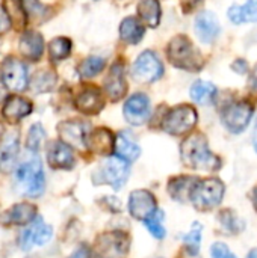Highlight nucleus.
<instances>
[{
    "label": "nucleus",
    "mask_w": 257,
    "mask_h": 258,
    "mask_svg": "<svg viewBox=\"0 0 257 258\" xmlns=\"http://www.w3.org/2000/svg\"><path fill=\"white\" fill-rule=\"evenodd\" d=\"M201 233H203V227L198 222H194L191 231L183 237L185 242V248L189 252V255L195 257L200 252V243H201Z\"/></svg>",
    "instance_id": "32"
},
{
    "label": "nucleus",
    "mask_w": 257,
    "mask_h": 258,
    "mask_svg": "<svg viewBox=\"0 0 257 258\" xmlns=\"http://www.w3.org/2000/svg\"><path fill=\"white\" fill-rule=\"evenodd\" d=\"M20 53L23 54V57L35 62L42 56L44 51V39L39 33L33 32V30H27L21 38H20V44H18Z\"/></svg>",
    "instance_id": "22"
},
{
    "label": "nucleus",
    "mask_w": 257,
    "mask_h": 258,
    "mask_svg": "<svg viewBox=\"0 0 257 258\" xmlns=\"http://www.w3.org/2000/svg\"><path fill=\"white\" fill-rule=\"evenodd\" d=\"M230 252L232 251L229 249V246L226 243H221V242H217V243H214L211 246V255H212V258L223 257V255H227Z\"/></svg>",
    "instance_id": "39"
},
{
    "label": "nucleus",
    "mask_w": 257,
    "mask_h": 258,
    "mask_svg": "<svg viewBox=\"0 0 257 258\" xmlns=\"http://www.w3.org/2000/svg\"><path fill=\"white\" fill-rule=\"evenodd\" d=\"M248 89L253 95L257 97V67L251 71L250 74V79H248Z\"/></svg>",
    "instance_id": "44"
},
{
    "label": "nucleus",
    "mask_w": 257,
    "mask_h": 258,
    "mask_svg": "<svg viewBox=\"0 0 257 258\" xmlns=\"http://www.w3.org/2000/svg\"><path fill=\"white\" fill-rule=\"evenodd\" d=\"M167 56L168 60L179 70L195 73L203 68V56L185 35H177L168 42Z\"/></svg>",
    "instance_id": "4"
},
{
    "label": "nucleus",
    "mask_w": 257,
    "mask_h": 258,
    "mask_svg": "<svg viewBox=\"0 0 257 258\" xmlns=\"http://www.w3.org/2000/svg\"><path fill=\"white\" fill-rule=\"evenodd\" d=\"M114 144H115V141H114L112 133L108 128H103V127L97 128L94 132H89V135L86 138V147L91 151H94V153H97L100 156L111 154V151L114 148Z\"/></svg>",
    "instance_id": "23"
},
{
    "label": "nucleus",
    "mask_w": 257,
    "mask_h": 258,
    "mask_svg": "<svg viewBox=\"0 0 257 258\" xmlns=\"http://www.w3.org/2000/svg\"><path fill=\"white\" fill-rule=\"evenodd\" d=\"M105 91L112 101H118L124 97L127 91V83L124 79V67L121 63H114L106 80H105Z\"/></svg>",
    "instance_id": "19"
},
{
    "label": "nucleus",
    "mask_w": 257,
    "mask_h": 258,
    "mask_svg": "<svg viewBox=\"0 0 257 258\" xmlns=\"http://www.w3.org/2000/svg\"><path fill=\"white\" fill-rule=\"evenodd\" d=\"M253 113H254V106L250 101L247 100L230 101L221 110V121L223 125L230 133L239 135L248 127Z\"/></svg>",
    "instance_id": "5"
},
{
    "label": "nucleus",
    "mask_w": 257,
    "mask_h": 258,
    "mask_svg": "<svg viewBox=\"0 0 257 258\" xmlns=\"http://www.w3.org/2000/svg\"><path fill=\"white\" fill-rule=\"evenodd\" d=\"M197 110L189 104H180L171 109L162 119V128L173 136H182L189 133L197 124Z\"/></svg>",
    "instance_id": "6"
},
{
    "label": "nucleus",
    "mask_w": 257,
    "mask_h": 258,
    "mask_svg": "<svg viewBox=\"0 0 257 258\" xmlns=\"http://www.w3.org/2000/svg\"><path fill=\"white\" fill-rule=\"evenodd\" d=\"M251 201H253V207H254V210L257 212V186L253 189V192H251Z\"/></svg>",
    "instance_id": "45"
},
{
    "label": "nucleus",
    "mask_w": 257,
    "mask_h": 258,
    "mask_svg": "<svg viewBox=\"0 0 257 258\" xmlns=\"http://www.w3.org/2000/svg\"><path fill=\"white\" fill-rule=\"evenodd\" d=\"M180 157L185 166L197 171L214 172L223 165L221 159L209 150L208 139L201 133H194L182 142Z\"/></svg>",
    "instance_id": "1"
},
{
    "label": "nucleus",
    "mask_w": 257,
    "mask_h": 258,
    "mask_svg": "<svg viewBox=\"0 0 257 258\" xmlns=\"http://www.w3.org/2000/svg\"><path fill=\"white\" fill-rule=\"evenodd\" d=\"M145 27L142 26V23L135 18V17H127L121 21L120 26V36L123 41H126L127 44H138L142 36H144Z\"/></svg>",
    "instance_id": "26"
},
{
    "label": "nucleus",
    "mask_w": 257,
    "mask_h": 258,
    "mask_svg": "<svg viewBox=\"0 0 257 258\" xmlns=\"http://www.w3.org/2000/svg\"><path fill=\"white\" fill-rule=\"evenodd\" d=\"M53 237V228L45 224L41 218H35L24 231H21L20 239H18V245L21 251H29L32 249V246H42L45 243H48Z\"/></svg>",
    "instance_id": "9"
},
{
    "label": "nucleus",
    "mask_w": 257,
    "mask_h": 258,
    "mask_svg": "<svg viewBox=\"0 0 257 258\" xmlns=\"http://www.w3.org/2000/svg\"><path fill=\"white\" fill-rule=\"evenodd\" d=\"M0 79L8 89H11L14 92H21L23 89H26V85H27L26 65L15 57H8L2 63Z\"/></svg>",
    "instance_id": "11"
},
{
    "label": "nucleus",
    "mask_w": 257,
    "mask_h": 258,
    "mask_svg": "<svg viewBox=\"0 0 257 258\" xmlns=\"http://www.w3.org/2000/svg\"><path fill=\"white\" fill-rule=\"evenodd\" d=\"M158 210V203L156 197L145 189H138L133 190L129 197V212L130 215L138 219L144 221L148 216H151Z\"/></svg>",
    "instance_id": "13"
},
{
    "label": "nucleus",
    "mask_w": 257,
    "mask_h": 258,
    "mask_svg": "<svg viewBox=\"0 0 257 258\" xmlns=\"http://www.w3.org/2000/svg\"><path fill=\"white\" fill-rule=\"evenodd\" d=\"M97 174L98 175H94L95 184H109L114 190H120L129 178L130 168L129 163L118 156L108 157Z\"/></svg>",
    "instance_id": "7"
},
{
    "label": "nucleus",
    "mask_w": 257,
    "mask_h": 258,
    "mask_svg": "<svg viewBox=\"0 0 257 258\" xmlns=\"http://www.w3.org/2000/svg\"><path fill=\"white\" fill-rule=\"evenodd\" d=\"M30 112H32V103L29 100H26V98L15 97V95L8 97L5 100V103H3V107H2L3 118L11 124L20 122Z\"/></svg>",
    "instance_id": "20"
},
{
    "label": "nucleus",
    "mask_w": 257,
    "mask_h": 258,
    "mask_svg": "<svg viewBox=\"0 0 257 258\" xmlns=\"http://www.w3.org/2000/svg\"><path fill=\"white\" fill-rule=\"evenodd\" d=\"M15 184L20 194L36 198L42 195L45 189V177L42 171V165L36 153H30L15 169Z\"/></svg>",
    "instance_id": "2"
},
{
    "label": "nucleus",
    "mask_w": 257,
    "mask_h": 258,
    "mask_svg": "<svg viewBox=\"0 0 257 258\" xmlns=\"http://www.w3.org/2000/svg\"><path fill=\"white\" fill-rule=\"evenodd\" d=\"M191 98L198 103V104H209L214 101L215 95H217V88L214 83L211 82H204V80H197L192 86H191Z\"/></svg>",
    "instance_id": "28"
},
{
    "label": "nucleus",
    "mask_w": 257,
    "mask_h": 258,
    "mask_svg": "<svg viewBox=\"0 0 257 258\" xmlns=\"http://www.w3.org/2000/svg\"><path fill=\"white\" fill-rule=\"evenodd\" d=\"M197 178L189 177V175H179L173 177L168 181V194L174 201L179 203H186L189 200V194L195 184Z\"/></svg>",
    "instance_id": "25"
},
{
    "label": "nucleus",
    "mask_w": 257,
    "mask_h": 258,
    "mask_svg": "<svg viewBox=\"0 0 257 258\" xmlns=\"http://www.w3.org/2000/svg\"><path fill=\"white\" fill-rule=\"evenodd\" d=\"M71 39L65 38V36H59L52 39V42L48 44V57L52 62H61L64 59H67L71 53Z\"/></svg>",
    "instance_id": "30"
},
{
    "label": "nucleus",
    "mask_w": 257,
    "mask_h": 258,
    "mask_svg": "<svg viewBox=\"0 0 257 258\" xmlns=\"http://www.w3.org/2000/svg\"><path fill=\"white\" fill-rule=\"evenodd\" d=\"M203 0H180V6L185 14H191Z\"/></svg>",
    "instance_id": "42"
},
{
    "label": "nucleus",
    "mask_w": 257,
    "mask_h": 258,
    "mask_svg": "<svg viewBox=\"0 0 257 258\" xmlns=\"http://www.w3.org/2000/svg\"><path fill=\"white\" fill-rule=\"evenodd\" d=\"M59 138L64 144L74 148H85L89 135V125L83 121H64L58 125Z\"/></svg>",
    "instance_id": "12"
},
{
    "label": "nucleus",
    "mask_w": 257,
    "mask_h": 258,
    "mask_svg": "<svg viewBox=\"0 0 257 258\" xmlns=\"http://www.w3.org/2000/svg\"><path fill=\"white\" fill-rule=\"evenodd\" d=\"M115 151H117V156L123 160H126L127 163L129 162H135L139 154H141V148L139 145L132 139V136L129 135V132H121L118 133V136L115 138Z\"/></svg>",
    "instance_id": "24"
},
{
    "label": "nucleus",
    "mask_w": 257,
    "mask_h": 258,
    "mask_svg": "<svg viewBox=\"0 0 257 258\" xmlns=\"http://www.w3.org/2000/svg\"><path fill=\"white\" fill-rule=\"evenodd\" d=\"M247 258H257V248H254L253 251H250V254L247 255Z\"/></svg>",
    "instance_id": "47"
},
{
    "label": "nucleus",
    "mask_w": 257,
    "mask_h": 258,
    "mask_svg": "<svg viewBox=\"0 0 257 258\" xmlns=\"http://www.w3.org/2000/svg\"><path fill=\"white\" fill-rule=\"evenodd\" d=\"M195 33L203 44H211L220 33V21L217 15L211 11H203L197 15L194 24Z\"/></svg>",
    "instance_id": "18"
},
{
    "label": "nucleus",
    "mask_w": 257,
    "mask_h": 258,
    "mask_svg": "<svg viewBox=\"0 0 257 258\" xmlns=\"http://www.w3.org/2000/svg\"><path fill=\"white\" fill-rule=\"evenodd\" d=\"M138 14L148 27H158L161 23V5L158 0H141Z\"/></svg>",
    "instance_id": "27"
},
{
    "label": "nucleus",
    "mask_w": 257,
    "mask_h": 258,
    "mask_svg": "<svg viewBox=\"0 0 257 258\" xmlns=\"http://www.w3.org/2000/svg\"><path fill=\"white\" fill-rule=\"evenodd\" d=\"M218 221H220V224L224 227V230H226V231L233 233V234L241 233V231H242V228H244L242 221H241V219L233 213V210H230V209H226V210L220 212V215H218Z\"/></svg>",
    "instance_id": "35"
},
{
    "label": "nucleus",
    "mask_w": 257,
    "mask_h": 258,
    "mask_svg": "<svg viewBox=\"0 0 257 258\" xmlns=\"http://www.w3.org/2000/svg\"><path fill=\"white\" fill-rule=\"evenodd\" d=\"M74 106L79 112H82L85 115H95L103 109L105 98H103L101 91L98 88L86 86L76 95Z\"/></svg>",
    "instance_id": "16"
},
{
    "label": "nucleus",
    "mask_w": 257,
    "mask_h": 258,
    "mask_svg": "<svg viewBox=\"0 0 257 258\" xmlns=\"http://www.w3.org/2000/svg\"><path fill=\"white\" fill-rule=\"evenodd\" d=\"M2 136H3V125H2V122H0V141H2Z\"/></svg>",
    "instance_id": "49"
},
{
    "label": "nucleus",
    "mask_w": 257,
    "mask_h": 258,
    "mask_svg": "<svg viewBox=\"0 0 257 258\" xmlns=\"http://www.w3.org/2000/svg\"><path fill=\"white\" fill-rule=\"evenodd\" d=\"M224 195H226V186L220 178L217 177H209L203 180L197 178L189 194V201L195 210L206 213L217 209L223 203Z\"/></svg>",
    "instance_id": "3"
},
{
    "label": "nucleus",
    "mask_w": 257,
    "mask_h": 258,
    "mask_svg": "<svg viewBox=\"0 0 257 258\" xmlns=\"http://www.w3.org/2000/svg\"><path fill=\"white\" fill-rule=\"evenodd\" d=\"M68 258H92V255H91V249L88 246L80 245Z\"/></svg>",
    "instance_id": "43"
},
{
    "label": "nucleus",
    "mask_w": 257,
    "mask_h": 258,
    "mask_svg": "<svg viewBox=\"0 0 257 258\" xmlns=\"http://www.w3.org/2000/svg\"><path fill=\"white\" fill-rule=\"evenodd\" d=\"M45 138V132L41 124H33L26 138V148L29 153H38Z\"/></svg>",
    "instance_id": "36"
},
{
    "label": "nucleus",
    "mask_w": 257,
    "mask_h": 258,
    "mask_svg": "<svg viewBox=\"0 0 257 258\" xmlns=\"http://www.w3.org/2000/svg\"><path fill=\"white\" fill-rule=\"evenodd\" d=\"M232 70L238 74H247L248 73V63L247 60L244 59H236L233 63H232Z\"/></svg>",
    "instance_id": "40"
},
{
    "label": "nucleus",
    "mask_w": 257,
    "mask_h": 258,
    "mask_svg": "<svg viewBox=\"0 0 257 258\" xmlns=\"http://www.w3.org/2000/svg\"><path fill=\"white\" fill-rule=\"evenodd\" d=\"M18 135L9 133L6 135L0 142V171L9 172L15 166L17 157H18Z\"/></svg>",
    "instance_id": "21"
},
{
    "label": "nucleus",
    "mask_w": 257,
    "mask_h": 258,
    "mask_svg": "<svg viewBox=\"0 0 257 258\" xmlns=\"http://www.w3.org/2000/svg\"><path fill=\"white\" fill-rule=\"evenodd\" d=\"M164 74V65L155 51H144L133 63V76L144 83H153Z\"/></svg>",
    "instance_id": "10"
},
{
    "label": "nucleus",
    "mask_w": 257,
    "mask_h": 258,
    "mask_svg": "<svg viewBox=\"0 0 257 258\" xmlns=\"http://www.w3.org/2000/svg\"><path fill=\"white\" fill-rule=\"evenodd\" d=\"M36 216H38V209L35 204L18 203L0 215V224L6 227H12V225L23 227V225H29Z\"/></svg>",
    "instance_id": "14"
},
{
    "label": "nucleus",
    "mask_w": 257,
    "mask_h": 258,
    "mask_svg": "<svg viewBox=\"0 0 257 258\" xmlns=\"http://www.w3.org/2000/svg\"><path fill=\"white\" fill-rule=\"evenodd\" d=\"M47 162L53 169L70 171L74 168L76 160L71 151V147L64 144L62 141H53L47 148Z\"/></svg>",
    "instance_id": "15"
},
{
    "label": "nucleus",
    "mask_w": 257,
    "mask_h": 258,
    "mask_svg": "<svg viewBox=\"0 0 257 258\" xmlns=\"http://www.w3.org/2000/svg\"><path fill=\"white\" fill-rule=\"evenodd\" d=\"M218 258H236V257L230 252V254H227V255H223V257H218Z\"/></svg>",
    "instance_id": "48"
},
{
    "label": "nucleus",
    "mask_w": 257,
    "mask_h": 258,
    "mask_svg": "<svg viewBox=\"0 0 257 258\" xmlns=\"http://www.w3.org/2000/svg\"><path fill=\"white\" fill-rule=\"evenodd\" d=\"M253 147L256 150L257 153V121H256V127H254V132H253Z\"/></svg>",
    "instance_id": "46"
},
{
    "label": "nucleus",
    "mask_w": 257,
    "mask_h": 258,
    "mask_svg": "<svg viewBox=\"0 0 257 258\" xmlns=\"http://www.w3.org/2000/svg\"><path fill=\"white\" fill-rule=\"evenodd\" d=\"M21 3L24 6L26 14H29V15H32L35 18L47 15V8L41 2H38V0H21Z\"/></svg>",
    "instance_id": "38"
},
{
    "label": "nucleus",
    "mask_w": 257,
    "mask_h": 258,
    "mask_svg": "<svg viewBox=\"0 0 257 258\" xmlns=\"http://www.w3.org/2000/svg\"><path fill=\"white\" fill-rule=\"evenodd\" d=\"M150 116V100L144 94L132 95L124 104V118L133 124L141 125Z\"/></svg>",
    "instance_id": "17"
},
{
    "label": "nucleus",
    "mask_w": 257,
    "mask_h": 258,
    "mask_svg": "<svg viewBox=\"0 0 257 258\" xmlns=\"http://www.w3.org/2000/svg\"><path fill=\"white\" fill-rule=\"evenodd\" d=\"M239 14H241L242 23L257 21V0H247L245 5L239 6Z\"/></svg>",
    "instance_id": "37"
},
{
    "label": "nucleus",
    "mask_w": 257,
    "mask_h": 258,
    "mask_svg": "<svg viewBox=\"0 0 257 258\" xmlns=\"http://www.w3.org/2000/svg\"><path fill=\"white\" fill-rule=\"evenodd\" d=\"M130 239L123 231H112L97 237L95 252L100 258H120L127 254Z\"/></svg>",
    "instance_id": "8"
},
{
    "label": "nucleus",
    "mask_w": 257,
    "mask_h": 258,
    "mask_svg": "<svg viewBox=\"0 0 257 258\" xmlns=\"http://www.w3.org/2000/svg\"><path fill=\"white\" fill-rule=\"evenodd\" d=\"M9 27H11V21H9V18H8L3 6H0V35L2 33H6L9 30Z\"/></svg>",
    "instance_id": "41"
},
{
    "label": "nucleus",
    "mask_w": 257,
    "mask_h": 258,
    "mask_svg": "<svg viewBox=\"0 0 257 258\" xmlns=\"http://www.w3.org/2000/svg\"><path fill=\"white\" fill-rule=\"evenodd\" d=\"M30 85L33 92H39V94L48 92L56 85V74L50 70H41L33 76Z\"/></svg>",
    "instance_id": "31"
},
{
    "label": "nucleus",
    "mask_w": 257,
    "mask_h": 258,
    "mask_svg": "<svg viewBox=\"0 0 257 258\" xmlns=\"http://www.w3.org/2000/svg\"><path fill=\"white\" fill-rule=\"evenodd\" d=\"M162 221H164V213H162V210H156L151 216H148L147 219H144L145 228L150 231V234H151L155 239H159V240H162V239L167 236V231H165V227H164Z\"/></svg>",
    "instance_id": "33"
},
{
    "label": "nucleus",
    "mask_w": 257,
    "mask_h": 258,
    "mask_svg": "<svg viewBox=\"0 0 257 258\" xmlns=\"http://www.w3.org/2000/svg\"><path fill=\"white\" fill-rule=\"evenodd\" d=\"M3 9L11 21V24L15 29H23L26 21H27V14L24 11V6L21 0H5L3 2Z\"/></svg>",
    "instance_id": "29"
},
{
    "label": "nucleus",
    "mask_w": 257,
    "mask_h": 258,
    "mask_svg": "<svg viewBox=\"0 0 257 258\" xmlns=\"http://www.w3.org/2000/svg\"><path fill=\"white\" fill-rule=\"evenodd\" d=\"M105 63H106V60L103 57H100V56H89V57H86L80 63L79 73H80L82 77H86V79L94 77V76H97L105 68Z\"/></svg>",
    "instance_id": "34"
}]
</instances>
